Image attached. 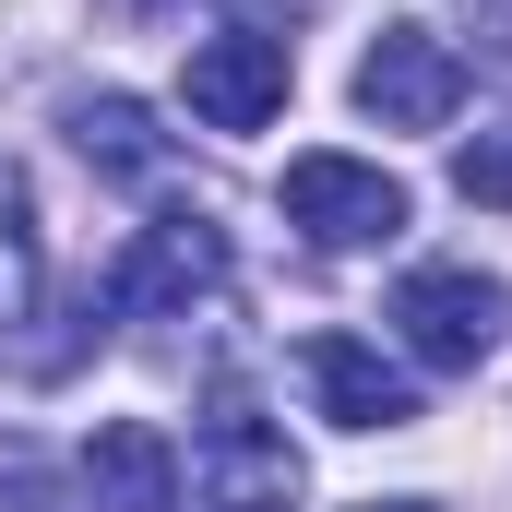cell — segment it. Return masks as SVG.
<instances>
[{
	"label": "cell",
	"mask_w": 512,
	"mask_h": 512,
	"mask_svg": "<svg viewBox=\"0 0 512 512\" xmlns=\"http://www.w3.org/2000/svg\"><path fill=\"white\" fill-rule=\"evenodd\" d=\"M453 191L489 203V215H512V120H489L477 143H453Z\"/></svg>",
	"instance_id": "obj_11"
},
{
	"label": "cell",
	"mask_w": 512,
	"mask_h": 512,
	"mask_svg": "<svg viewBox=\"0 0 512 512\" xmlns=\"http://www.w3.org/2000/svg\"><path fill=\"white\" fill-rule=\"evenodd\" d=\"M84 489H96V512H179V453H167V429H155V417H108V429L84 441Z\"/></svg>",
	"instance_id": "obj_8"
},
{
	"label": "cell",
	"mask_w": 512,
	"mask_h": 512,
	"mask_svg": "<svg viewBox=\"0 0 512 512\" xmlns=\"http://www.w3.org/2000/svg\"><path fill=\"white\" fill-rule=\"evenodd\" d=\"M227 286V227L215 215H155L120 262H108V310L120 322H179L191 298Z\"/></svg>",
	"instance_id": "obj_2"
},
{
	"label": "cell",
	"mask_w": 512,
	"mask_h": 512,
	"mask_svg": "<svg viewBox=\"0 0 512 512\" xmlns=\"http://www.w3.org/2000/svg\"><path fill=\"white\" fill-rule=\"evenodd\" d=\"M72 143H84V167H108V179H155L167 167V131L143 96H84L72 108Z\"/></svg>",
	"instance_id": "obj_9"
},
{
	"label": "cell",
	"mask_w": 512,
	"mask_h": 512,
	"mask_svg": "<svg viewBox=\"0 0 512 512\" xmlns=\"http://www.w3.org/2000/svg\"><path fill=\"white\" fill-rule=\"evenodd\" d=\"M393 334H405L417 370H477L512 334V286L501 274H465V262H429V274L393 286Z\"/></svg>",
	"instance_id": "obj_1"
},
{
	"label": "cell",
	"mask_w": 512,
	"mask_h": 512,
	"mask_svg": "<svg viewBox=\"0 0 512 512\" xmlns=\"http://www.w3.org/2000/svg\"><path fill=\"white\" fill-rule=\"evenodd\" d=\"M191 512H298V453H286V429H262L239 393L191 441Z\"/></svg>",
	"instance_id": "obj_3"
},
{
	"label": "cell",
	"mask_w": 512,
	"mask_h": 512,
	"mask_svg": "<svg viewBox=\"0 0 512 512\" xmlns=\"http://www.w3.org/2000/svg\"><path fill=\"white\" fill-rule=\"evenodd\" d=\"M179 96H191V120H203V131H262L274 108H286V36H262V24L203 36L191 72H179Z\"/></svg>",
	"instance_id": "obj_6"
},
{
	"label": "cell",
	"mask_w": 512,
	"mask_h": 512,
	"mask_svg": "<svg viewBox=\"0 0 512 512\" xmlns=\"http://www.w3.org/2000/svg\"><path fill=\"white\" fill-rule=\"evenodd\" d=\"M286 227H310L322 251H382V239H405V179L358 167V155H298L286 167Z\"/></svg>",
	"instance_id": "obj_4"
},
{
	"label": "cell",
	"mask_w": 512,
	"mask_h": 512,
	"mask_svg": "<svg viewBox=\"0 0 512 512\" xmlns=\"http://www.w3.org/2000/svg\"><path fill=\"white\" fill-rule=\"evenodd\" d=\"M36 310V191L24 167H0V334Z\"/></svg>",
	"instance_id": "obj_10"
},
{
	"label": "cell",
	"mask_w": 512,
	"mask_h": 512,
	"mask_svg": "<svg viewBox=\"0 0 512 512\" xmlns=\"http://www.w3.org/2000/svg\"><path fill=\"white\" fill-rule=\"evenodd\" d=\"M370 512H429V501H370Z\"/></svg>",
	"instance_id": "obj_12"
},
{
	"label": "cell",
	"mask_w": 512,
	"mask_h": 512,
	"mask_svg": "<svg viewBox=\"0 0 512 512\" xmlns=\"http://www.w3.org/2000/svg\"><path fill=\"white\" fill-rule=\"evenodd\" d=\"M298 370H310V393H322L334 429H417V382L393 370L382 346H358V334H310Z\"/></svg>",
	"instance_id": "obj_7"
},
{
	"label": "cell",
	"mask_w": 512,
	"mask_h": 512,
	"mask_svg": "<svg viewBox=\"0 0 512 512\" xmlns=\"http://www.w3.org/2000/svg\"><path fill=\"white\" fill-rule=\"evenodd\" d=\"M358 108L382 131H441L465 108V60L429 36V24H382L370 36V60H358Z\"/></svg>",
	"instance_id": "obj_5"
}]
</instances>
